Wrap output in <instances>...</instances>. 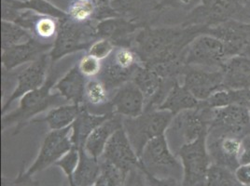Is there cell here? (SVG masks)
I'll return each mask as SVG.
<instances>
[{"instance_id":"obj_1","label":"cell","mask_w":250,"mask_h":186,"mask_svg":"<svg viewBox=\"0 0 250 186\" xmlns=\"http://www.w3.org/2000/svg\"><path fill=\"white\" fill-rule=\"evenodd\" d=\"M55 83V76L50 74L45 84L40 89L23 95L21 98L19 107L16 110L9 114H2V130H5L9 126L16 125L14 134H17L26 125L31 123L34 116L49 108L67 104V101L59 93H51Z\"/></svg>"},{"instance_id":"obj_2","label":"cell","mask_w":250,"mask_h":186,"mask_svg":"<svg viewBox=\"0 0 250 186\" xmlns=\"http://www.w3.org/2000/svg\"><path fill=\"white\" fill-rule=\"evenodd\" d=\"M211 116L212 109L204 102H201L200 106L195 109L186 110L174 115L165 133L172 151L176 154L182 146L208 134Z\"/></svg>"},{"instance_id":"obj_3","label":"cell","mask_w":250,"mask_h":186,"mask_svg":"<svg viewBox=\"0 0 250 186\" xmlns=\"http://www.w3.org/2000/svg\"><path fill=\"white\" fill-rule=\"evenodd\" d=\"M173 116L169 111L152 108L145 109L142 114L136 117H123L125 133L138 157H140L145 146L151 140L165 135Z\"/></svg>"},{"instance_id":"obj_4","label":"cell","mask_w":250,"mask_h":186,"mask_svg":"<svg viewBox=\"0 0 250 186\" xmlns=\"http://www.w3.org/2000/svg\"><path fill=\"white\" fill-rule=\"evenodd\" d=\"M140 168L157 178H176L182 181L183 167L168 145L166 135L151 140L139 157Z\"/></svg>"},{"instance_id":"obj_5","label":"cell","mask_w":250,"mask_h":186,"mask_svg":"<svg viewBox=\"0 0 250 186\" xmlns=\"http://www.w3.org/2000/svg\"><path fill=\"white\" fill-rule=\"evenodd\" d=\"M230 20L250 22L247 0H204L188 25L212 27Z\"/></svg>"},{"instance_id":"obj_6","label":"cell","mask_w":250,"mask_h":186,"mask_svg":"<svg viewBox=\"0 0 250 186\" xmlns=\"http://www.w3.org/2000/svg\"><path fill=\"white\" fill-rule=\"evenodd\" d=\"M208 134L182 146L176 155L183 167V186H206L211 159L207 145Z\"/></svg>"},{"instance_id":"obj_7","label":"cell","mask_w":250,"mask_h":186,"mask_svg":"<svg viewBox=\"0 0 250 186\" xmlns=\"http://www.w3.org/2000/svg\"><path fill=\"white\" fill-rule=\"evenodd\" d=\"M71 126L60 130H52L45 137L42 143L40 153L37 156L35 162L28 169L18 176L14 183L21 184L30 181L32 176L37 172H41L48 167L55 164L62 156L65 155L74 147L71 141Z\"/></svg>"},{"instance_id":"obj_8","label":"cell","mask_w":250,"mask_h":186,"mask_svg":"<svg viewBox=\"0 0 250 186\" xmlns=\"http://www.w3.org/2000/svg\"><path fill=\"white\" fill-rule=\"evenodd\" d=\"M228 59L224 44L219 38L208 34H202L188 47L184 64L207 69H221Z\"/></svg>"},{"instance_id":"obj_9","label":"cell","mask_w":250,"mask_h":186,"mask_svg":"<svg viewBox=\"0 0 250 186\" xmlns=\"http://www.w3.org/2000/svg\"><path fill=\"white\" fill-rule=\"evenodd\" d=\"M250 131V113L249 107L229 105L212 109L209 125L210 134L228 135L243 139Z\"/></svg>"},{"instance_id":"obj_10","label":"cell","mask_w":250,"mask_h":186,"mask_svg":"<svg viewBox=\"0 0 250 186\" xmlns=\"http://www.w3.org/2000/svg\"><path fill=\"white\" fill-rule=\"evenodd\" d=\"M80 23L76 21L75 24H66L58 28L50 52L52 63L73 52L89 51L92 44L98 39L96 31L83 27Z\"/></svg>"},{"instance_id":"obj_11","label":"cell","mask_w":250,"mask_h":186,"mask_svg":"<svg viewBox=\"0 0 250 186\" xmlns=\"http://www.w3.org/2000/svg\"><path fill=\"white\" fill-rule=\"evenodd\" d=\"M216 37L224 44L227 54L250 58V22L230 20L208 27L207 33Z\"/></svg>"},{"instance_id":"obj_12","label":"cell","mask_w":250,"mask_h":186,"mask_svg":"<svg viewBox=\"0 0 250 186\" xmlns=\"http://www.w3.org/2000/svg\"><path fill=\"white\" fill-rule=\"evenodd\" d=\"M52 63L50 52H48L43 54L38 60L29 63L22 71L18 73L16 75L17 85L9 98L4 102L1 114H6L14 101L21 99L26 93L42 87L48 78L47 72Z\"/></svg>"},{"instance_id":"obj_13","label":"cell","mask_w":250,"mask_h":186,"mask_svg":"<svg viewBox=\"0 0 250 186\" xmlns=\"http://www.w3.org/2000/svg\"><path fill=\"white\" fill-rule=\"evenodd\" d=\"M182 85L200 102L207 101L214 93L223 90L221 69L185 66Z\"/></svg>"},{"instance_id":"obj_14","label":"cell","mask_w":250,"mask_h":186,"mask_svg":"<svg viewBox=\"0 0 250 186\" xmlns=\"http://www.w3.org/2000/svg\"><path fill=\"white\" fill-rule=\"evenodd\" d=\"M121 168L126 173L139 167L140 159L131 145L124 128L117 130L107 142L104 154L100 157Z\"/></svg>"},{"instance_id":"obj_15","label":"cell","mask_w":250,"mask_h":186,"mask_svg":"<svg viewBox=\"0 0 250 186\" xmlns=\"http://www.w3.org/2000/svg\"><path fill=\"white\" fill-rule=\"evenodd\" d=\"M207 145L212 164L235 171L240 166L241 139L228 135L208 133Z\"/></svg>"},{"instance_id":"obj_16","label":"cell","mask_w":250,"mask_h":186,"mask_svg":"<svg viewBox=\"0 0 250 186\" xmlns=\"http://www.w3.org/2000/svg\"><path fill=\"white\" fill-rule=\"evenodd\" d=\"M52 46L53 43L41 41L36 37H32L28 41L2 51V68L7 71H13L22 64L31 63L43 54L51 52Z\"/></svg>"},{"instance_id":"obj_17","label":"cell","mask_w":250,"mask_h":186,"mask_svg":"<svg viewBox=\"0 0 250 186\" xmlns=\"http://www.w3.org/2000/svg\"><path fill=\"white\" fill-rule=\"evenodd\" d=\"M110 104L115 114L122 117H136L145 111L146 102L142 92L133 81L119 88L111 96Z\"/></svg>"},{"instance_id":"obj_18","label":"cell","mask_w":250,"mask_h":186,"mask_svg":"<svg viewBox=\"0 0 250 186\" xmlns=\"http://www.w3.org/2000/svg\"><path fill=\"white\" fill-rule=\"evenodd\" d=\"M223 87L229 90H250V58L230 57L221 68Z\"/></svg>"},{"instance_id":"obj_19","label":"cell","mask_w":250,"mask_h":186,"mask_svg":"<svg viewBox=\"0 0 250 186\" xmlns=\"http://www.w3.org/2000/svg\"><path fill=\"white\" fill-rule=\"evenodd\" d=\"M88 78H86L75 65L68 72L61 77L52 87V90L59 93L63 99L71 104L82 105L84 104L85 87Z\"/></svg>"},{"instance_id":"obj_20","label":"cell","mask_w":250,"mask_h":186,"mask_svg":"<svg viewBox=\"0 0 250 186\" xmlns=\"http://www.w3.org/2000/svg\"><path fill=\"white\" fill-rule=\"evenodd\" d=\"M122 128H124L123 117L118 114H113L102 124L99 125L88 137L84 145L85 151L89 155L99 159L104 154L105 145L110 137Z\"/></svg>"},{"instance_id":"obj_21","label":"cell","mask_w":250,"mask_h":186,"mask_svg":"<svg viewBox=\"0 0 250 186\" xmlns=\"http://www.w3.org/2000/svg\"><path fill=\"white\" fill-rule=\"evenodd\" d=\"M136 70L120 63L110 54L102 61V70L97 78L104 83L105 88L111 94L126 83L132 81Z\"/></svg>"},{"instance_id":"obj_22","label":"cell","mask_w":250,"mask_h":186,"mask_svg":"<svg viewBox=\"0 0 250 186\" xmlns=\"http://www.w3.org/2000/svg\"><path fill=\"white\" fill-rule=\"evenodd\" d=\"M114 114H97L90 112L85 104H83L81 113L77 116L73 124L71 125V141L74 147L84 148L85 143L94 130L107 120Z\"/></svg>"},{"instance_id":"obj_23","label":"cell","mask_w":250,"mask_h":186,"mask_svg":"<svg viewBox=\"0 0 250 186\" xmlns=\"http://www.w3.org/2000/svg\"><path fill=\"white\" fill-rule=\"evenodd\" d=\"M200 104L201 102L177 80L158 109L167 110L176 115L186 110L195 109Z\"/></svg>"},{"instance_id":"obj_24","label":"cell","mask_w":250,"mask_h":186,"mask_svg":"<svg viewBox=\"0 0 250 186\" xmlns=\"http://www.w3.org/2000/svg\"><path fill=\"white\" fill-rule=\"evenodd\" d=\"M82 108L83 104H62L53 107L44 118L33 119L32 122H46L52 130H60L73 124Z\"/></svg>"},{"instance_id":"obj_25","label":"cell","mask_w":250,"mask_h":186,"mask_svg":"<svg viewBox=\"0 0 250 186\" xmlns=\"http://www.w3.org/2000/svg\"><path fill=\"white\" fill-rule=\"evenodd\" d=\"M80 150V160L74 174V186H94L101 170L98 158L89 155L84 148Z\"/></svg>"},{"instance_id":"obj_26","label":"cell","mask_w":250,"mask_h":186,"mask_svg":"<svg viewBox=\"0 0 250 186\" xmlns=\"http://www.w3.org/2000/svg\"><path fill=\"white\" fill-rule=\"evenodd\" d=\"M204 104L211 109L226 107L229 105H241L249 107L250 104V90L223 89L214 93Z\"/></svg>"},{"instance_id":"obj_27","label":"cell","mask_w":250,"mask_h":186,"mask_svg":"<svg viewBox=\"0 0 250 186\" xmlns=\"http://www.w3.org/2000/svg\"><path fill=\"white\" fill-rule=\"evenodd\" d=\"M206 186H245L237 179L235 171L223 166L212 164L209 167Z\"/></svg>"},{"instance_id":"obj_28","label":"cell","mask_w":250,"mask_h":186,"mask_svg":"<svg viewBox=\"0 0 250 186\" xmlns=\"http://www.w3.org/2000/svg\"><path fill=\"white\" fill-rule=\"evenodd\" d=\"M101 170L94 186H124L128 173L116 166L99 158Z\"/></svg>"},{"instance_id":"obj_29","label":"cell","mask_w":250,"mask_h":186,"mask_svg":"<svg viewBox=\"0 0 250 186\" xmlns=\"http://www.w3.org/2000/svg\"><path fill=\"white\" fill-rule=\"evenodd\" d=\"M30 34L22 30L20 27L11 23L3 22L2 35H1V49L2 51L8 50L14 46L31 39Z\"/></svg>"},{"instance_id":"obj_30","label":"cell","mask_w":250,"mask_h":186,"mask_svg":"<svg viewBox=\"0 0 250 186\" xmlns=\"http://www.w3.org/2000/svg\"><path fill=\"white\" fill-rule=\"evenodd\" d=\"M80 160V150L73 147L62 156L54 165L61 167L66 176L69 186H74V174Z\"/></svg>"},{"instance_id":"obj_31","label":"cell","mask_w":250,"mask_h":186,"mask_svg":"<svg viewBox=\"0 0 250 186\" xmlns=\"http://www.w3.org/2000/svg\"><path fill=\"white\" fill-rule=\"evenodd\" d=\"M58 31V26L56 21L50 17H43L39 19L35 23L34 33L38 37V39L44 41L51 39L53 37H56Z\"/></svg>"},{"instance_id":"obj_32","label":"cell","mask_w":250,"mask_h":186,"mask_svg":"<svg viewBox=\"0 0 250 186\" xmlns=\"http://www.w3.org/2000/svg\"><path fill=\"white\" fill-rule=\"evenodd\" d=\"M78 66L86 78H94L99 75L102 70V61L87 54L79 62Z\"/></svg>"},{"instance_id":"obj_33","label":"cell","mask_w":250,"mask_h":186,"mask_svg":"<svg viewBox=\"0 0 250 186\" xmlns=\"http://www.w3.org/2000/svg\"><path fill=\"white\" fill-rule=\"evenodd\" d=\"M115 45L108 39L98 38L90 47L88 54L103 61L106 59L115 50Z\"/></svg>"},{"instance_id":"obj_34","label":"cell","mask_w":250,"mask_h":186,"mask_svg":"<svg viewBox=\"0 0 250 186\" xmlns=\"http://www.w3.org/2000/svg\"><path fill=\"white\" fill-rule=\"evenodd\" d=\"M94 12V7L90 2H77L69 8V15L74 21L83 22L90 19Z\"/></svg>"},{"instance_id":"obj_35","label":"cell","mask_w":250,"mask_h":186,"mask_svg":"<svg viewBox=\"0 0 250 186\" xmlns=\"http://www.w3.org/2000/svg\"><path fill=\"white\" fill-rule=\"evenodd\" d=\"M124 186H149V185L144 171L137 167L128 173Z\"/></svg>"},{"instance_id":"obj_36","label":"cell","mask_w":250,"mask_h":186,"mask_svg":"<svg viewBox=\"0 0 250 186\" xmlns=\"http://www.w3.org/2000/svg\"><path fill=\"white\" fill-rule=\"evenodd\" d=\"M145 175L149 186H183L182 181L176 178H157L148 173H145Z\"/></svg>"},{"instance_id":"obj_37","label":"cell","mask_w":250,"mask_h":186,"mask_svg":"<svg viewBox=\"0 0 250 186\" xmlns=\"http://www.w3.org/2000/svg\"><path fill=\"white\" fill-rule=\"evenodd\" d=\"M239 162L240 165L250 164V131L241 140Z\"/></svg>"},{"instance_id":"obj_38","label":"cell","mask_w":250,"mask_h":186,"mask_svg":"<svg viewBox=\"0 0 250 186\" xmlns=\"http://www.w3.org/2000/svg\"><path fill=\"white\" fill-rule=\"evenodd\" d=\"M235 174L243 186H250V164L240 165L235 170Z\"/></svg>"},{"instance_id":"obj_39","label":"cell","mask_w":250,"mask_h":186,"mask_svg":"<svg viewBox=\"0 0 250 186\" xmlns=\"http://www.w3.org/2000/svg\"><path fill=\"white\" fill-rule=\"evenodd\" d=\"M247 2H248V7H249V10L250 11V0H247Z\"/></svg>"},{"instance_id":"obj_40","label":"cell","mask_w":250,"mask_h":186,"mask_svg":"<svg viewBox=\"0 0 250 186\" xmlns=\"http://www.w3.org/2000/svg\"><path fill=\"white\" fill-rule=\"evenodd\" d=\"M79 2H90V0H78Z\"/></svg>"},{"instance_id":"obj_41","label":"cell","mask_w":250,"mask_h":186,"mask_svg":"<svg viewBox=\"0 0 250 186\" xmlns=\"http://www.w3.org/2000/svg\"><path fill=\"white\" fill-rule=\"evenodd\" d=\"M249 109H250V104L249 105Z\"/></svg>"},{"instance_id":"obj_42","label":"cell","mask_w":250,"mask_h":186,"mask_svg":"<svg viewBox=\"0 0 250 186\" xmlns=\"http://www.w3.org/2000/svg\"></svg>"},{"instance_id":"obj_43","label":"cell","mask_w":250,"mask_h":186,"mask_svg":"<svg viewBox=\"0 0 250 186\" xmlns=\"http://www.w3.org/2000/svg\"><path fill=\"white\" fill-rule=\"evenodd\" d=\"M14 186H15V185H14Z\"/></svg>"}]
</instances>
